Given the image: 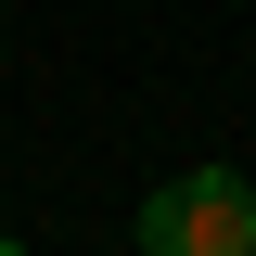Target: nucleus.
<instances>
[{"instance_id":"2","label":"nucleus","mask_w":256,"mask_h":256,"mask_svg":"<svg viewBox=\"0 0 256 256\" xmlns=\"http://www.w3.org/2000/svg\"><path fill=\"white\" fill-rule=\"evenodd\" d=\"M0 256H26V244H13V230H0Z\"/></svg>"},{"instance_id":"1","label":"nucleus","mask_w":256,"mask_h":256,"mask_svg":"<svg viewBox=\"0 0 256 256\" xmlns=\"http://www.w3.org/2000/svg\"><path fill=\"white\" fill-rule=\"evenodd\" d=\"M141 256H256V192L230 166H192L141 205Z\"/></svg>"}]
</instances>
